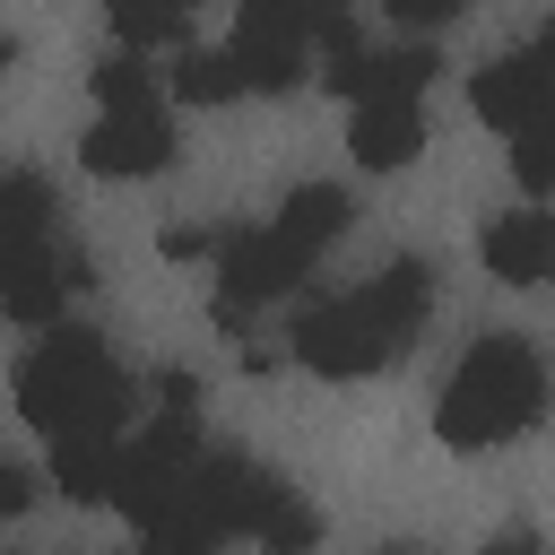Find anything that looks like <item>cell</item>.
<instances>
[{
    "label": "cell",
    "instance_id": "e0dca14e",
    "mask_svg": "<svg viewBox=\"0 0 555 555\" xmlns=\"http://www.w3.org/2000/svg\"><path fill=\"white\" fill-rule=\"evenodd\" d=\"M87 78H95V104H104V113H147V104H156V69H147L139 52H104Z\"/></svg>",
    "mask_w": 555,
    "mask_h": 555
},
{
    "label": "cell",
    "instance_id": "6da1fadb",
    "mask_svg": "<svg viewBox=\"0 0 555 555\" xmlns=\"http://www.w3.org/2000/svg\"><path fill=\"white\" fill-rule=\"evenodd\" d=\"M434 278H442V269H434L425 251L382 260L356 295H321V304H304V312L286 321V356H295L304 373H321V382L390 373V364L416 347L425 312H434Z\"/></svg>",
    "mask_w": 555,
    "mask_h": 555
},
{
    "label": "cell",
    "instance_id": "277c9868",
    "mask_svg": "<svg viewBox=\"0 0 555 555\" xmlns=\"http://www.w3.org/2000/svg\"><path fill=\"white\" fill-rule=\"evenodd\" d=\"M225 52H234L243 87L286 95L295 78H312V9H304V0H251V9L234 17Z\"/></svg>",
    "mask_w": 555,
    "mask_h": 555
},
{
    "label": "cell",
    "instance_id": "7c38bea8",
    "mask_svg": "<svg viewBox=\"0 0 555 555\" xmlns=\"http://www.w3.org/2000/svg\"><path fill=\"white\" fill-rule=\"evenodd\" d=\"M269 225H278L304 260H321V251L356 225V199H347V182H304V191H286V199H278V217H269Z\"/></svg>",
    "mask_w": 555,
    "mask_h": 555
},
{
    "label": "cell",
    "instance_id": "7402d4cb",
    "mask_svg": "<svg viewBox=\"0 0 555 555\" xmlns=\"http://www.w3.org/2000/svg\"><path fill=\"white\" fill-rule=\"evenodd\" d=\"M225 234H208V225H165V251L173 260H199V251H217Z\"/></svg>",
    "mask_w": 555,
    "mask_h": 555
},
{
    "label": "cell",
    "instance_id": "d6986e66",
    "mask_svg": "<svg viewBox=\"0 0 555 555\" xmlns=\"http://www.w3.org/2000/svg\"><path fill=\"white\" fill-rule=\"evenodd\" d=\"M139 555H217V538L199 520H165V529H139Z\"/></svg>",
    "mask_w": 555,
    "mask_h": 555
},
{
    "label": "cell",
    "instance_id": "d4e9b609",
    "mask_svg": "<svg viewBox=\"0 0 555 555\" xmlns=\"http://www.w3.org/2000/svg\"><path fill=\"white\" fill-rule=\"evenodd\" d=\"M486 555H546L529 529H503V538H486Z\"/></svg>",
    "mask_w": 555,
    "mask_h": 555
},
{
    "label": "cell",
    "instance_id": "603a6c76",
    "mask_svg": "<svg viewBox=\"0 0 555 555\" xmlns=\"http://www.w3.org/2000/svg\"><path fill=\"white\" fill-rule=\"evenodd\" d=\"M156 399H165V416H191L199 408V382L191 373H156Z\"/></svg>",
    "mask_w": 555,
    "mask_h": 555
},
{
    "label": "cell",
    "instance_id": "52a82bcc",
    "mask_svg": "<svg viewBox=\"0 0 555 555\" xmlns=\"http://www.w3.org/2000/svg\"><path fill=\"white\" fill-rule=\"evenodd\" d=\"M95 286V260H87V243L78 234H52L43 251H26L9 278H0V312L9 321H26V330H43L69 295H87Z\"/></svg>",
    "mask_w": 555,
    "mask_h": 555
},
{
    "label": "cell",
    "instance_id": "44dd1931",
    "mask_svg": "<svg viewBox=\"0 0 555 555\" xmlns=\"http://www.w3.org/2000/svg\"><path fill=\"white\" fill-rule=\"evenodd\" d=\"M26 503H35V477H26L17 460H0V520H17Z\"/></svg>",
    "mask_w": 555,
    "mask_h": 555
},
{
    "label": "cell",
    "instance_id": "9c48e42d",
    "mask_svg": "<svg viewBox=\"0 0 555 555\" xmlns=\"http://www.w3.org/2000/svg\"><path fill=\"white\" fill-rule=\"evenodd\" d=\"M477 260H486V278H503V286H546V278H555V217H546V208H503V217H486V225H477Z\"/></svg>",
    "mask_w": 555,
    "mask_h": 555
},
{
    "label": "cell",
    "instance_id": "4316f807",
    "mask_svg": "<svg viewBox=\"0 0 555 555\" xmlns=\"http://www.w3.org/2000/svg\"><path fill=\"white\" fill-rule=\"evenodd\" d=\"M382 555H425V546H382Z\"/></svg>",
    "mask_w": 555,
    "mask_h": 555
},
{
    "label": "cell",
    "instance_id": "5b68a950",
    "mask_svg": "<svg viewBox=\"0 0 555 555\" xmlns=\"http://www.w3.org/2000/svg\"><path fill=\"white\" fill-rule=\"evenodd\" d=\"M468 104H477V121H494V130L546 121V113H555V17H546L529 43L494 52V61L468 78Z\"/></svg>",
    "mask_w": 555,
    "mask_h": 555
},
{
    "label": "cell",
    "instance_id": "9a60e30c",
    "mask_svg": "<svg viewBox=\"0 0 555 555\" xmlns=\"http://www.w3.org/2000/svg\"><path fill=\"white\" fill-rule=\"evenodd\" d=\"M173 95H182V104H234V95H243L234 52H225V43H191V52H173Z\"/></svg>",
    "mask_w": 555,
    "mask_h": 555
},
{
    "label": "cell",
    "instance_id": "8992f818",
    "mask_svg": "<svg viewBox=\"0 0 555 555\" xmlns=\"http://www.w3.org/2000/svg\"><path fill=\"white\" fill-rule=\"evenodd\" d=\"M442 61H434V43H356V52H338V61H321V87L356 113V104H425V78H434Z\"/></svg>",
    "mask_w": 555,
    "mask_h": 555
},
{
    "label": "cell",
    "instance_id": "2e32d148",
    "mask_svg": "<svg viewBox=\"0 0 555 555\" xmlns=\"http://www.w3.org/2000/svg\"><path fill=\"white\" fill-rule=\"evenodd\" d=\"M113 52H191V17L182 9H113Z\"/></svg>",
    "mask_w": 555,
    "mask_h": 555
},
{
    "label": "cell",
    "instance_id": "484cf974",
    "mask_svg": "<svg viewBox=\"0 0 555 555\" xmlns=\"http://www.w3.org/2000/svg\"><path fill=\"white\" fill-rule=\"evenodd\" d=\"M9 61H17V35H9V26H0V69H9Z\"/></svg>",
    "mask_w": 555,
    "mask_h": 555
},
{
    "label": "cell",
    "instance_id": "7a4b0ae2",
    "mask_svg": "<svg viewBox=\"0 0 555 555\" xmlns=\"http://www.w3.org/2000/svg\"><path fill=\"white\" fill-rule=\"evenodd\" d=\"M546 399H555L546 356H538L529 338H512V330H486V338L451 364V382H442V399H434V434H442L451 451H503V442H520V434L546 416Z\"/></svg>",
    "mask_w": 555,
    "mask_h": 555
},
{
    "label": "cell",
    "instance_id": "8fae6325",
    "mask_svg": "<svg viewBox=\"0 0 555 555\" xmlns=\"http://www.w3.org/2000/svg\"><path fill=\"white\" fill-rule=\"evenodd\" d=\"M347 147L364 173H399L425 147V104H356L347 113Z\"/></svg>",
    "mask_w": 555,
    "mask_h": 555
},
{
    "label": "cell",
    "instance_id": "30bf717a",
    "mask_svg": "<svg viewBox=\"0 0 555 555\" xmlns=\"http://www.w3.org/2000/svg\"><path fill=\"white\" fill-rule=\"evenodd\" d=\"M52 234H61V217H52V182L26 173V165H9V173H0V278H9L26 251H43Z\"/></svg>",
    "mask_w": 555,
    "mask_h": 555
},
{
    "label": "cell",
    "instance_id": "4fadbf2b",
    "mask_svg": "<svg viewBox=\"0 0 555 555\" xmlns=\"http://www.w3.org/2000/svg\"><path fill=\"white\" fill-rule=\"evenodd\" d=\"M243 538H260L269 555H312V546H321V512H312L286 477H269V494H260V512H251Z\"/></svg>",
    "mask_w": 555,
    "mask_h": 555
},
{
    "label": "cell",
    "instance_id": "5bb4252c",
    "mask_svg": "<svg viewBox=\"0 0 555 555\" xmlns=\"http://www.w3.org/2000/svg\"><path fill=\"white\" fill-rule=\"evenodd\" d=\"M113 468H121V442H52V486L69 503H113Z\"/></svg>",
    "mask_w": 555,
    "mask_h": 555
},
{
    "label": "cell",
    "instance_id": "ffe728a7",
    "mask_svg": "<svg viewBox=\"0 0 555 555\" xmlns=\"http://www.w3.org/2000/svg\"><path fill=\"white\" fill-rule=\"evenodd\" d=\"M390 17H399V26H451L460 0H390Z\"/></svg>",
    "mask_w": 555,
    "mask_h": 555
},
{
    "label": "cell",
    "instance_id": "ba28073f",
    "mask_svg": "<svg viewBox=\"0 0 555 555\" xmlns=\"http://www.w3.org/2000/svg\"><path fill=\"white\" fill-rule=\"evenodd\" d=\"M78 165L104 173V182L165 173V165H173V121H165V104H147V113H95V130L78 139Z\"/></svg>",
    "mask_w": 555,
    "mask_h": 555
},
{
    "label": "cell",
    "instance_id": "ac0fdd59",
    "mask_svg": "<svg viewBox=\"0 0 555 555\" xmlns=\"http://www.w3.org/2000/svg\"><path fill=\"white\" fill-rule=\"evenodd\" d=\"M512 173H520V191H555V113L546 121H529V130H512Z\"/></svg>",
    "mask_w": 555,
    "mask_h": 555
},
{
    "label": "cell",
    "instance_id": "3957f363",
    "mask_svg": "<svg viewBox=\"0 0 555 555\" xmlns=\"http://www.w3.org/2000/svg\"><path fill=\"white\" fill-rule=\"evenodd\" d=\"M17 416L43 425L52 442H113V425L130 416V373L95 330H52L17 364Z\"/></svg>",
    "mask_w": 555,
    "mask_h": 555
},
{
    "label": "cell",
    "instance_id": "cb8c5ba5",
    "mask_svg": "<svg viewBox=\"0 0 555 555\" xmlns=\"http://www.w3.org/2000/svg\"><path fill=\"white\" fill-rule=\"evenodd\" d=\"M234 364L260 382V373H278V364H286V347H269V338H243V356H234Z\"/></svg>",
    "mask_w": 555,
    "mask_h": 555
}]
</instances>
